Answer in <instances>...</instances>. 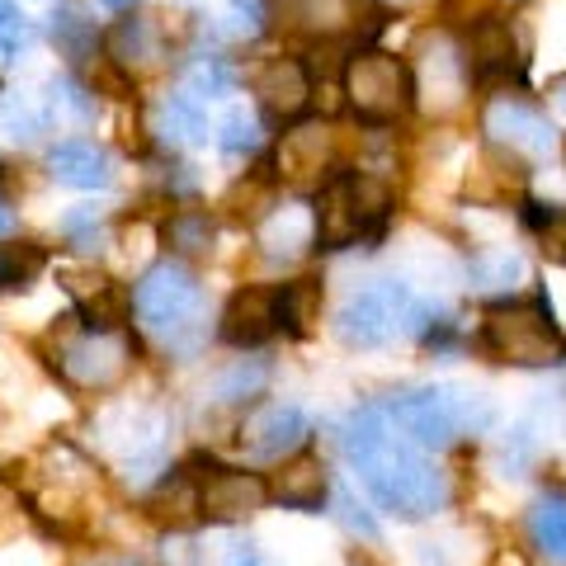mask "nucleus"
<instances>
[{
	"mask_svg": "<svg viewBox=\"0 0 566 566\" xmlns=\"http://www.w3.org/2000/svg\"><path fill=\"white\" fill-rule=\"evenodd\" d=\"M345 453H349V463L359 468L364 486L374 491V501L401 520H424L449 501L444 472H439L430 458H420L416 444H406L378 406H364V411L349 416Z\"/></svg>",
	"mask_w": 566,
	"mask_h": 566,
	"instance_id": "nucleus-1",
	"label": "nucleus"
},
{
	"mask_svg": "<svg viewBox=\"0 0 566 566\" xmlns=\"http://www.w3.org/2000/svg\"><path fill=\"white\" fill-rule=\"evenodd\" d=\"M378 411L416 449H449L458 434L495 424L491 397L463 392V387H416V392H401L387 406H378Z\"/></svg>",
	"mask_w": 566,
	"mask_h": 566,
	"instance_id": "nucleus-2",
	"label": "nucleus"
},
{
	"mask_svg": "<svg viewBox=\"0 0 566 566\" xmlns=\"http://www.w3.org/2000/svg\"><path fill=\"white\" fill-rule=\"evenodd\" d=\"M424 312L416 303V293L406 289L397 279H382V283H368L364 293H354L349 303L335 312V335L354 349H378L397 335H411V331H424Z\"/></svg>",
	"mask_w": 566,
	"mask_h": 566,
	"instance_id": "nucleus-3",
	"label": "nucleus"
},
{
	"mask_svg": "<svg viewBox=\"0 0 566 566\" xmlns=\"http://www.w3.org/2000/svg\"><path fill=\"white\" fill-rule=\"evenodd\" d=\"M133 303H137V322L147 326L156 340L180 345V340H189V335L199 331L203 289H199V279H193L185 264L161 260V264H151V270L142 274Z\"/></svg>",
	"mask_w": 566,
	"mask_h": 566,
	"instance_id": "nucleus-4",
	"label": "nucleus"
},
{
	"mask_svg": "<svg viewBox=\"0 0 566 566\" xmlns=\"http://www.w3.org/2000/svg\"><path fill=\"white\" fill-rule=\"evenodd\" d=\"M486 349L501 364L553 368L566 359V335L553 326L543 303H501L486 312Z\"/></svg>",
	"mask_w": 566,
	"mask_h": 566,
	"instance_id": "nucleus-5",
	"label": "nucleus"
},
{
	"mask_svg": "<svg viewBox=\"0 0 566 566\" xmlns=\"http://www.w3.org/2000/svg\"><path fill=\"white\" fill-rule=\"evenodd\" d=\"M345 91H349V104L364 118L387 123V118L411 109L416 85H411L406 62L392 57V52H359V57L345 66Z\"/></svg>",
	"mask_w": 566,
	"mask_h": 566,
	"instance_id": "nucleus-6",
	"label": "nucleus"
},
{
	"mask_svg": "<svg viewBox=\"0 0 566 566\" xmlns=\"http://www.w3.org/2000/svg\"><path fill=\"white\" fill-rule=\"evenodd\" d=\"M128 340L109 326H81L57 340V368L76 382V387H114L123 374H128Z\"/></svg>",
	"mask_w": 566,
	"mask_h": 566,
	"instance_id": "nucleus-7",
	"label": "nucleus"
},
{
	"mask_svg": "<svg viewBox=\"0 0 566 566\" xmlns=\"http://www.w3.org/2000/svg\"><path fill=\"white\" fill-rule=\"evenodd\" d=\"M307 416H303V406H293V401H270V406H260V411L241 424V449L260 458V463H274V458H289L293 449H303L307 444Z\"/></svg>",
	"mask_w": 566,
	"mask_h": 566,
	"instance_id": "nucleus-8",
	"label": "nucleus"
},
{
	"mask_svg": "<svg viewBox=\"0 0 566 566\" xmlns=\"http://www.w3.org/2000/svg\"><path fill=\"white\" fill-rule=\"evenodd\" d=\"M270 501V486L255 472H237V468H212L199 482V515L232 524V520H251L255 510Z\"/></svg>",
	"mask_w": 566,
	"mask_h": 566,
	"instance_id": "nucleus-9",
	"label": "nucleus"
},
{
	"mask_svg": "<svg viewBox=\"0 0 566 566\" xmlns=\"http://www.w3.org/2000/svg\"><path fill=\"white\" fill-rule=\"evenodd\" d=\"M274 20L307 39H340V33L359 29L368 14V0H270Z\"/></svg>",
	"mask_w": 566,
	"mask_h": 566,
	"instance_id": "nucleus-10",
	"label": "nucleus"
},
{
	"mask_svg": "<svg viewBox=\"0 0 566 566\" xmlns=\"http://www.w3.org/2000/svg\"><path fill=\"white\" fill-rule=\"evenodd\" d=\"M364 208H359V193H354V175H340L322 189V203H316V218H312V241L322 251H340V245L359 241L364 232Z\"/></svg>",
	"mask_w": 566,
	"mask_h": 566,
	"instance_id": "nucleus-11",
	"label": "nucleus"
},
{
	"mask_svg": "<svg viewBox=\"0 0 566 566\" xmlns=\"http://www.w3.org/2000/svg\"><path fill=\"white\" fill-rule=\"evenodd\" d=\"M486 133L501 142V147L510 151H524V156H547L557 147V133H553V123H547L538 109H528V104L520 99H501V104H491V114H486Z\"/></svg>",
	"mask_w": 566,
	"mask_h": 566,
	"instance_id": "nucleus-12",
	"label": "nucleus"
},
{
	"mask_svg": "<svg viewBox=\"0 0 566 566\" xmlns=\"http://www.w3.org/2000/svg\"><path fill=\"white\" fill-rule=\"evenodd\" d=\"M326 166H331V133L322 128V123H303V128L283 133V142H279V175L293 189L322 185Z\"/></svg>",
	"mask_w": 566,
	"mask_h": 566,
	"instance_id": "nucleus-13",
	"label": "nucleus"
},
{
	"mask_svg": "<svg viewBox=\"0 0 566 566\" xmlns=\"http://www.w3.org/2000/svg\"><path fill=\"white\" fill-rule=\"evenodd\" d=\"M279 331V293L274 289H241L222 312L227 345H260Z\"/></svg>",
	"mask_w": 566,
	"mask_h": 566,
	"instance_id": "nucleus-14",
	"label": "nucleus"
},
{
	"mask_svg": "<svg viewBox=\"0 0 566 566\" xmlns=\"http://www.w3.org/2000/svg\"><path fill=\"white\" fill-rule=\"evenodd\" d=\"M48 170H52V180L66 185V189H104L114 180L109 151L95 147V142H85V137L57 142V147L48 151Z\"/></svg>",
	"mask_w": 566,
	"mask_h": 566,
	"instance_id": "nucleus-15",
	"label": "nucleus"
},
{
	"mask_svg": "<svg viewBox=\"0 0 566 566\" xmlns=\"http://www.w3.org/2000/svg\"><path fill=\"white\" fill-rule=\"evenodd\" d=\"M255 95L260 104L270 109L274 118H293V114H303L307 109V99H312V85H307V71L297 66L293 57H270L260 71H255Z\"/></svg>",
	"mask_w": 566,
	"mask_h": 566,
	"instance_id": "nucleus-16",
	"label": "nucleus"
},
{
	"mask_svg": "<svg viewBox=\"0 0 566 566\" xmlns=\"http://www.w3.org/2000/svg\"><path fill=\"white\" fill-rule=\"evenodd\" d=\"M109 57L133 71V76H147V71L161 66L166 57V43H161V29H156V20H123L114 33H109Z\"/></svg>",
	"mask_w": 566,
	"mask_h": 566,
	"instance_id": "nucleus-17",
	"label": "nucleus"
},
{
	"mask_svg": "<svg viewBox=\"0 0 566 566\" xmlns=\"http://www.w3.org/2000/svg\"><path fill=\"white\" fill-rule=\"evenodd\" d=\"M66 289L81 303L85 326H109L114 331L123 322V312H128V293H123L114 279H104V274H71Z\"/></svg>",
	"mask_w": 566,
	"mask_h": 566,
	"instance_id": "nucleus-18",
	"label": "nucleus"
},
{
	"mask_svg": "<svg viewBox=\"0 0 566 566\" xmlns=\"http://www.w3.org/2000/svg\"><path fill=\"white\" fill-rule=\"evenodd\" d=\"M270 491L279 495L283 505H293V510H316V505H322V495L331 491L322 458H293V463L279 472V482Z\"/></svg>",
	"mask_w": 566,
	"mask_h": 566,
	"instance_id": "nucleus-19",
	"label": "nucleus"
},
{
	"mask_svg": "<svg viewBox=\"0 0 566 566\" xmlns=\"http://www.w3.org/2000/svg\"><path fill=\"white\" fill-rule=\"evenodd\" d=\"M312 241V218H307V208H279L270 222H264V232H260V245H264V255L270 260H293V255H303V245Z\"/></svg>",
	"mask_w": 566,
	"mask_h": 566,
	"instance_id": "nucleus-20",
	"label": "nucleus"
},
{
	"mask_svg": "<svg viewBox=\"0 0 566 566\" xmlns=\"http://www.w3.org/2000/svg\"><path fill=\"white\" fill-rule=\"evenodd\" d=\"M156 133H161L170 147H193V142L208 137V123L199 114L193 95H170L161 109H156Z\"/></svg>",
	"mask_w": 566,
	"mask_h": 566,
	"instance_id": "nucleus-21",
	"label": "nucleus"
},
{
	"mask_svg": "<svg viewBox=\"0 0 566 566\" xmlns=\"http://www.w3.org/2000/svg\"><path fill=\"white\" fill-rule=\"evenodd\" d=\"M48 270L43 245L33 241H0V293H24Z\"/></svg>",
	"mask_w": 566,
	"mask_h": 566,
	"instance_id": "nucleus-22",
	"label": "nucleus"
},
{
	"mask_svg": "<svg viewBox=\"0 0 566 566\" xmlns=\"http://www.w3.org/2000/svg\"><path fill=\"white\" fill-rule=\"evenodd\" d=\"M528 534H534L538 553L566 562V495H538L534 515H528Z\"/></svg>",
	"mask_w": 566,
	"mask_h": 566,
	"instance_id": "nucleus-23",
	"label": "nucleus"
},
{
	"mask_svg": "<svg viewBox=\"0 0 566 566\" xmlns=\"http://www.w3.org/2000/svg\"><path fill=\"white\" fill-rule=\"evenodd\" d=\"M510 57H515V33H510V24L482 20L472 29V66L482 71V76H491V71H505Z\"/></svg>",
	"mask_w": 566,
	"mask_h": 566,
	"instance_id": "nucleus-24",
	"label": "nucleus"
},
{
	"mask_svg": "<svg viewBox=\"0 0 566 566\" xmlns=\"http://www.w3.org/2000/svg\"><path fill=\"white\" fill-rule=\"evenodd\" d=\"M212 241V218L208 212H175L170 218V245L185 255H203Z\"/></svg>",
	"mask_w": 566,
	"mask_h": 566,
	"instance_id": "nucleus-25",
	"label": "nucleus"
},
{
	"mask_svg": "<svg viewBox=\"0 0 566 566\" xmlns=\"http://www.w3.org/2000/svg\"><path fill=\"white\" fill-rule=\"evenodd\" d=\"M520 279V255L515 251H482L472 260V283L476 289H505Z\"/></svg>",
	"mask_w": 566,
	"mask_h": 566,
	"instance_id": "nucleus-26",
	"label": "nucleus"
},
{
	"mask_svg": "<svg viewBox=\"0 0 566 566\" xmlns=\"http://www.w3.org/2000/svg\"><path fill=\"white\" fill-rule=\"evenodd\" d=\"M39 128H43V114L33 109L24 95H6V99H0V133H6V137L29 142V137H39Z\"/></svg>",
	"mask_w": 566,
	"mask_h": 566,
	"instance_id": "nucleus-27",
	"label": "nucleus"
},
{
	"mask_svg": "<svg viewBox=\"0 0 566 566\" xmlns=\"http://www.w3.org/2000/svg\"><path fill=\"white\" fill-rule=\"evenodd\" d=\"M218 147L232 156H245V151H255L260 147V118L255 114H245V109H232L222 118V137H218Z\"/></svg>",
	"mask_w": 566,
	"mask_h": 566,
	"instance_id": "nucleus-28",
	"label": "nucleus"
},
{
	"mask_svg": "<svg viewBox=\"0 0 566 566\" xmlns=\"http://www.w3.org/2000/svg\"><path fill=\"white\" fill-rule=\"evenodd\" d=\"M260 387H264V364H255V359L245 364L241 359L218 378V401H245V397H255Z\"/></svg>",
	"mask_w": 566,
	"mask_h": 566,
	"instance_id": "nucleus-29",
	"label": "nucleus"
},
{
	"mask_svg": "<svg viewBox=\"0 0 566 566\" xmlns=\"http://www.w3.org/2000/svg\"><path fill=\"white\" fill-rule=\"evenodd\" d=\"M156 515L170 520V524H189L193 515H199V482H175V491L166 486L161 495H156Z\"/></svg>",
	"mask_w": 566,
	"mask_h": 566,
	"instance_id": "nucleus-30",
	"label": "nucleus"
},
{
	"mask_svg": "<svg viewBox=\"0 0 566 566\" xmlns=\"http://www.w3.org/2000/svg\"><path fill=\"white\" fill-rule=\"evenodd\" d=\"M52 39H57L66 57H85V52L95 48V29L85 24L81 14H57V20H52Z\"/></svg>",
	"mask_w": 566,
	"mask_h": 566,
	"instance_id": "nucleus-31",
	"label": "nucleus"
},
{
	"mask_svg": "<svg viewBox=\"0 0 566 566\" xmlns=\"http://www.w3.org/2000/svg\"><path fill=\"white\" fill-rule=\"evenodd\" d=\"M335 515H340V524L349 528V534H359V538H378V520L368 515V510L354 501V491L349 486H335Z\"/></svg>",
	"mask_w": 566,
	"mask_h": 566,
	"instance_id": "nucleus-32",
	"label": "nucleus"
},
{
	"mask_svg": "<svg viewBox=\"0 0 566 566\" xmlns=\"http://www.w3.org/2000/svg\"><path fill=\"white\" fill-rule=\"evenodd\" d=\"M312 316V289L307 283H289V289H279V322L289 331H303Z\"/></svg>",
	"mask_w": 566,
	"mask_h": 566,
	"instance_id": "nucleus-33",
	"label": "nucleus"
},
{
	"mask_svg": "<svg viewBox=\"0 0 566 566\" xmlns=\"http://www.w3.org/2000/svg\"><path fill=\"white\" fill-rule=\"evenodd\" d=\"M227 85H232V71H227L218 57H212V62H199V66H193V76H189V95L193 99H212V95H222L227 91Z\"/></svg>",
	"mask_w": 566,
	"mask_h": 566,
	"instance_id": "nucleus-34",
	"label": "nucleus"
},
{
	"mask_svg": "<svg viewBox=\"0 0 566 566\" xmlns=\"http://www.w3.org/2000/svg\"><path fill=\"white\" fill-rule=\"evenodd\" d=\"M222 566H279V562H274L270 553H264L260 543H251V538H237L232 547H227Z\"/></svg>",
	"mask_w": 566,
	"mask_h": 566,
	"instance_id": "nucleus-35",
	"label": "nucleus"
},
{
	"mask_svg": "<svg viewBox=\"0 0 566 566\" xmlns=\"http://www.w3.org/2000/svg\"><path fill=\"white\" fill-rule=\"evenodd\" d=\"M20 48H24L20 20H14V24H0V66H10L14 57H20Z\"/></svg>",
	"mask_w": 566,
	"mask_h": 566,
	"instance_id": "nucleus-36",
	"label": "nucleus"
},
{
	"mask_svg": "<svg viewBox=\"0 0 566 566\" xmlns=\"http://www.w3.org/2000/svg\"><path fill=\"white\" fill-rule=\"evenodd\" d=\"M0 24H14V0H0Z\"/></svg>",
	"mask_w": 566,
	"mask_h": 566,
	"instance_id": "nucleus-37",
	"label": "nucleus"
},
{
	"mask_svg": "<svg viewBox=\"0 0 566 566\" xmlns=\"http://www.w3.org/2000/svg\"><path fill=\"white\" fill-rule=\"evenodd\" d=\"M10 227V208H6V199H0V232Z\"/></svg>",
	"mask_w": 566,
	"mask_h": 566,
	"instance_id": "nucleus-38",
	"label": "nucleus"
},
{
	"mask_svg": "<svg viewBox=\"0 0 566 566\" xmlns=\"http://www.w3.org/2000/svg\"><path fill=\"white\" fill-rule=\"evenodd\" d=\"M104 6H114V10H128V6H137V0H104Z\"/></svg>",
	"mask_w": 566,
	"mask_h": 566,
	"instance_id": "nucleus-39",
	"label": "nucleus"
}]
</instances>
